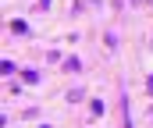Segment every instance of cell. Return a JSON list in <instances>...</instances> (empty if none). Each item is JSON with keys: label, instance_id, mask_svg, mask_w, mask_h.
Segmentation results:
<instances>
[{"label": "cell", "instance_id": "obj_1", "mask_svg": "<svg viewBox=\"0 0 153 128\" xmlns=\"http://www.w3.org/2000/svg\"><path fill=\"white\" fill-rule=\"evenodd\" d=\"M146 4H150V0H146Z\"/></svg>", "mask_w": 153, "mask_h": 128}]
</instances>
